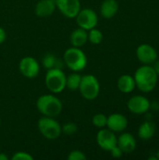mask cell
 Returning <instances> with one entry per match:
<instances>
[{
    "instance_id": "obj_1",
    "label": "cell",
    "mask_w": 159,
    "mask_h": 160,
    "mask_svg": "<svg viewBox=\"0 0 159 160\" xmlns=\"http://www.w3.org/2000/svg\"><path fill=\"white\" fill-rule=\"evenodd\" d=\"M133 77L136 87L143 93L152 92L156 88L158 81V76L151 65H142L138 68Z\"/></svg>"
},
{
    "instance_id": "obj_2",
    "label": "cell",
    "mask_w": 159,
    "mask_h": 160,
    "mask_svg": "<svg viewBox=\"0 0 159 160\" xmlns=\"http://www.w3.org/2000/svg\"><path fill=\"white\" fill-rule=\"evenodd\" d=\"M37 111L48 117H57L63 110L62 101L53 94H46L40 96L36 102Z\"/></svg>"
},
{
    "instance_id": "obj_3",
    "label": "cell",
    "mask_w": 159,
    "mask_h": 160,
    "mask_svg": "<svg viewBox=\"0 0 159 160\" xmlns=\"http://www.w3.org/2000/svg\"><path fill=\"white\" fill-rule=\"evenodd\" d=\"M64 64L72 71L80 72L87 66V57L81 48L71 47L65 51L63 55Z\"/></svg>"
},
{
    "instance_id": "obj_4",
    "label": "cell",
    "mask_w": 159,
    "mask_h": 160,
    "mask_svg": "<svg viewBox=\"0 0 159 160\" xmlns=\"http://www.w3.org/2000/svg\"><path fill=\"white\" fill-rule=\"evenodd\" d=\"M37 128L40 134L47 140H57L62 134V127L53 117L42 116L37 121Z\"/></svg>"
},
{
    "instance_id": "obj_5",
    "label": "cell",
    "mask_w": 159,
    "mask_h": 160,
    "mask_svg": "<svg viewBox=\"0 0 159 160\" xmlns=\"http://www.w3.org/2000/svg\"><path fill=\"white\" fill-rule=\"evenodd\" d=\"M67 76L61 68L48 69L45 75V85L52 94H59L66 88Z\"/></svg>"
},
{
    "instance_id": "obj_6",
    "label": "cell",
    "mask_w": 159,
    "mask_h": 160,
    "mask_svg": "<svg viewBox=\"0 0 159 160\" xmlns=\"http://www.w3.org/2000/svg\"><path fill=\"white\" fill-rule=\"evenodd\" d=\"M79 91L82 97L86 100L96 99L100 92V84L97 78L92 74L82 76Z\"/></svg>"
},
{
    "instance_id": "obj_7",
    "label": "cell",
    "mask_w": 159,
    "mask_h": 160,
    "mask_svg": "<svg viewBox=\"0 0 159 160\" xmlns=\"http://www.w3.org/2000/svg\"><path fill=\"white\" fill-rule=\"evenodd\" d=\"M75 18L79 27L86 31L95 28L98 22L97 14L92 8H81Z\"/></svg>"
},
{
    "instance_id": "obj_8",
    "label": "cell",
    "mask_w": 159,
    "mask_h": 160,
    "mask_svg": "<svg viewBox=\"0 0 159 160\" xmlns=\"http://www.w3.org/2000/svg\"><path fill=\"white\" fill-rule=\"evenodd\" d=\"M39 64L36 58L32 56H25L21 59L19 63V70L22 76L27 79H34L39 73Z\"/></svg>"
},
{
    "instance_id": "obj_9",
    "label": "cell",
    "mask_w": 159,
    "mask_h": 160,
    "mask_svg": "<svg viewBox=\"0 0 159 160\" xmlns=\"http://www.w3.org/2000/svg\"><path fill=\"white\" fill-rule=\"evenodd\" d=\"M97 142L101 149L110 152L115 145H117L115 132L109 128H101L97 134Z\"/></svg>"
},
{
    "instance_id": "obj_10",
    "label": "cell",
    "mask_w": 159,
    "mask_h": 160,
    "mask_svg": "<svg viewBox=\"0 0 159 160\" xmlns=\"http://www.w3.org/2000/svg\"><path fill=\"white\" fill-rule=\"evenodd\" d=\"M136 56L142 65H153L157 59V50L150 44H141L136 50Z\"/></svg>"
},
{
    "instance_id": "obj_11",
    "label": "cell",
    "mask_w": 159,
    "mask_h": 160,
    "mask_svg": "<svg viewBox=\"0 0 159 160\" xmlns=\"http://www.w3.org/2000/svg\"><path fill=\"white\" fill-rule=\"evenodd\" d=\"M56 8L67 18L73 19L81 10L80 0H55Z\"/></svg>"
},
{
    "instance_id": "obj_12",
    "label": "cell",
    "mask_w": 159,
    "mask_h": 160,
    "mask_svg": "<svg viewBox=\"0 0 159 160\" xmlns=\"http://www.w3.org/2000/svg\"><path fill=\"white\" fill-rule=\"evenodd\" d=\"M127 109L134 114H144L150 110V100L143 96H133L127 101Z\"/></svg>"
},
{
    "instance_id": "obj_13",
    "label": "cell",
    "mask_w": 159,
    "mask_h": 160,
    "mask_svg": "<svg viewBox=\"0 0 159 160\" xmlns=\"http://www.w3.org/2000/svg\"><path fill=\"white\" fill-rule=\"evenodd\" d=\"M128 125L127 118L122 113H112L107 118V128L113 132H123Z\"/></svg>"
},
{
    "instance_id": "obj_14",
    "label": "cell",
    "mask_w": 159,
    "mask_h": 160,
    "mask_svg": "<svg viewBox=\"0 0 159 160\" xmlns=\"http://www.w3.org/2000/svg\"><path fill=\"white\" fill-rule=\"evenodd\" d=\"M117 145L122 149L124 153L130 154L136 149L137 142L132 134L125 132L117 138Z\"/></svg>"
},
{
    "instance_id": "obj_15",
    "label": "cell",
    "mask_w": 159,
    "mask_h": 160,
    "mask_svg": "<svg viewBox=\"0 0 159 160\" xmlns=\"http://www.w3.org/2000/svg\"><path fill=\"white\" fill-rule=\"evenodd\" d=\"M56 8L55 0H40L36 4L35 13L40 18L51 16Z\"/></svg>"
},
{
    "instance_id": "obj_16",
    "label": "cell",
    "mask_w": 159,
    "mask_h": 160,
    "mask_svg": "<svg viewBox=\"0 0 159 160\" xmlns=\"http://www.w3.org/2000/svg\"><path fill=\"white\" fill-rule=\"evenodd\" d=\"M117 88L124 94H129L136 88L134 77L129 74H124L117 80Z\"/></svg>"
},
{
    "instance_id": "obj_17",
    "label": "cell",
    "mask_w": 159,
    "mask_h": 160,
    "mask_svg": "<svg viewBox=\"0 0 159 160\" xmlns=\"http://www.w3.org/2000/svg\"><path fill=\"white\" fill-rule=\"evenodd\" d=\"M119 9V4L116 0H104L100 6V14L105 19L113 18Z\"/></svg>"
},
{
    "instance_id": "obj_18",
    "label": "cell",
    "mask_w": 159,
    "mask_h": 160,
    "mask_svg": "<svg viewBox=\"0 0 159 160\" xmlns=\"http://www.w3.org/2000/svg\"><path fill=\"white\" fill-rule=\"evenodd\" d=\"M156 131L157 127L155 123H153L151 120H146L140 126L138 129V136L142 141H149L155 136Z\"/></svg>"
},
{
    "instance_id": "obj_19",
    "label": "cell",
    "mask_w": 159,
    "mask_h": 160,
    "mask_svg": "<svg viewBox=\"0 0 159 160\" xmlns=\"http://www.w3.org/2000/svg\"><path fill=\"white\" fill-rule=\"evenodd\" d=\"M69 39H70V43H71L72 47L81 48L88 41L87 31L79 27L72 31V33L70 34Z\"/></svg>"
},
{
    "instance_id": "obj_20",
    "label": "cell",
    "mask_w": 159,
    "mask_h": 160,
    "mask_svg": "<svg viewBox=\"0 0 159 160\" xmlns=\"http://www.w3.org/2000/svg\"><path fill=\"white\" fill-rule=\"evenodd\" d=\"M64 61L57 58L52 53H46L42 58V66L48 70L51 68H63Z\"/></svg>"
},
{
    "instance_id": "obj_21",
    "label": "cell",
    "mask_w": 159,
    "mask_h": 160,
    "mask_svg": "<svg viewBox=\"0 0 159 160\" xmlns=\"http://www.w3.org/2000/svg\"><path fill=\"white\" fill-rule=\"evenodd\" d=\"M82 81V75L79 74V72H74L67 76L66 80V88L71 90V91H76L79 90L80 84Z\"/></svg>"
},
{
    "instance_id": "obj_22",
    "label": "cell",
    "mask_w": 159,
    "mask_h": 160,
    "mask_svg": "<svg viewBox=\"0 0 159 160\" xmlns=\"http://www.w3.org/2000/svg\"><path fill=\"white\" fill-rule=\"evenodd\" d=\"M87 35H88V41H90L92 44L97 45V44H100L103 40L102 32L99 29H97L96 27L88 30Z\"/></svg>"
},
{
    "instance_id": "obj_23",
    "label": "cell",
    "mask_w": 159,
    "mask_h": 160,
    "mask_svg": "<svg viewBox=\"0 0 159 160\" xmlns=\"http://www.w3.org/2000/svg\"><path fill=\"white\" fill-rule=\"evenodd\" d=\"M107 116L104 113H97L92 118L93 125L97 128H103L107 126Z\"/></svg>"
},
{
    "instance_id": "obj_24",
    "label": "cell",
    "mask_w": 159,
    "mask_h": 160,
    "mask_svg": "<svg viewBox=\"0 0 159 160\" xmlns=\"http://www.w3.org/2000/svg\"><path fill=\"white\" fill-rule=\"evenodd\" d=\"M78 127L73 122H67L62 126V133L66 135H73L77 132Z\"/></svg>"
},
{
    "instance_id": "obj_25",
    "label": "cell",
    "mask_w": 159,
    "mask_h": 160,
    "mask_svg": "<svg viewBox=\"0 0 159 160\" xmlns=\"http://www.w3.org/2000/svg\"><path fill=\"white\" fill-rule=\"evenodd\" d=\"M86 158L85 154L81 150H73L67 156L68 160H86Z\"/></svg>"
},
{
    "instance_id": "obj_26",
    "label": "cell",
    "mask_w": 159,
    "mask_h": 160,
    "mask_svg": "<svg viewBox=\"0 0 159 160\" xmlns=\"http://www.w3.org/2000/svg\"><path fill=\"white\" fill-rule=\"evenodd\" d=\"M34 158L26 152H16L11 157V160H33Z\"/></svg>"
},
{
    "instance_id": "obj_27",
    "label": "cell",
    "mask_w": 159,
    "mask_h": 160,
    "mask_svg": "<svg viewBox=\"0 0 159 160\" xmlns=\"http://www.w3.org/2000/svg\"><path fill=\"white\" fill-rule=\"evenodd\" d=\"M110 152H111L112 157H113L114 158H120L124 155V152L118 145H115Z\"/></svg>"
},
{
    "instance_id": "obj_28",
    "label": "cell",
    "mask_w": 159,
    "mask_h": 160,
    "mask_svg": "<svg viewBox=\"0 0 159 160\" xmlns=\"http://www.w3.org/2000/svg\"><path fill=\"white\" fill-rule=\"evenodd\" d=\"M150 110L153 112H159V102L155 100L153 102H150Z\"/></svg>"
},
{
    "instance_id": "obj_29",
    "label": "cell",
    "mask_w": 159,
    "mask_h": 160,
    "mask_svg": "<svg viewBox=\"0 0 159 160\" xmlns=\"http://www.w3.org/2000/svg\"><path fill=\"white\" fill-rule=\"evenodd\" d=\"M6 38H7V33H6L5 29L0 26V44L4 43Z\"/></svg>"
},
{
    "instance_id": "obj_30",
    "label": "cell",
    "mask_w": 159,
    "mask_h": 160,
    "mask_svg": "<svg viewBox=\"0 0 159 160\" xmlns=\"http://www.w3.org/2000/svg\"><path fill=\"white\" fill-rule=\"evenodd\" d=\"M153 68H154V69H155V71L157 72V76L159 77V59L157 58L156 61H155V63H154V66H153Z\"/></svg>"
},
{
    "instance_id": "obj_31",
    "label": "cell",
    "mask_w": 159,
    "mask_h": 160,
    "mask_svg": "<svg viewBox=\"0 0 159 160\" xmlns=\"http://www.w3.org/2000/svg\"><path fill=\"white\" fill-rule=\"evenodd\" d=\"M7 159H8L7 156L6 154H4V153H1V152H0V160H7Z\"/></svg>"
},
{
    "instance_id": "obj_32",
    "label": "cell",
    "mask_w": 159,
    "mask_h": 160,
    "mask_svg": "<svg viewBox=\"0 0 159 160\" xmlns=\"http://www.w3.org/2000/svg\"><path fill=\"white\" fill-rule=\"evenodd\" d=\"M157 158H158V160H159V150L157 151Z\"/></svg>"
},
{
    "instance_id": "obj_33",
    "label": "cell",
    "mask_w": 159,
    "mask_h": 160,
    "mask_svg": "<svg viewBox=\"0 0 159 160\" xmlns=\"http://www.w3.org/2000/svg\"><path fill=\"white\" fill-rule=\"evenodd\" d=\"M0 128H1V119H0Z\"/></svg>"
}]
</instances>
